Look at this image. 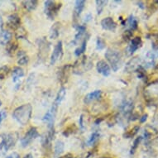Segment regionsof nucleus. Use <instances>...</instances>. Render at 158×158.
Here are the masks:
<instances>
[{"instance_id": "f03ea898", "label": "nucleus", "mask_w": 158, "mask_h": 158, "mask_svg": "<svg viewBox=\"0 0 158 158\" xmlns=\"http://www.w3.org/2000/svg\"><path fill=\"white\" fill-rule=\"evenodd\" d=\"M105 57L114 71H117L119 69L122 65V56L119 52L115 50L108 49L105 53Z\"/></svg>"}, {"instance_id": "c85d7f7f", "label": "nucleus", "mask_w": 158, "mask_h": 158, "mask_svg": "<svg viewBox=\"0 0 158 158\" xmlns=\"http://www.w3.org/2000/svg\"><path fill=\"white\" fill-rule=\"evenodd\" d=\"M8 73V68L7 66L0 67V79H3Z\"/></svg>"}, {"instance_id": "6ab92c4d", "label": "nucleus", "mask_w": 158, "mask_h": 158, "mask_svg": "<svg viewBox=\"0 0 158 158\" xmlns=\"http://www.w3.org/2000/svg\"><path fill=\"white\" fill-rule=\"evenodd\" d=\"M60 23H56L52 26L51 29V32H50V36L52 39H56L59 36V31H60Z\"/></svg>"}, {"instance_id": "e433bc0d", "label": "nucleus", "mask_w": 158, "mask_h": 158, "mask_svg": "<svg viewBox=\"0 0 158 158\" xmlns=\"http://www.w3.org/2000/svg\"><path fill=\"white\" fill-rule=\"evenodd\" d=\"M80 124H81V128H84V124H83V115H81L80 118Z\"/></svg>"}, {"instance_id": "4468645a", "label": "nucleus", "mask_w": 158, "mask_h": 158, "mask_svg": "<svg viewBox=\"0 0 158 158\" xmlns=\"http://www.w3.org/2000/svg\"><path fill=\"white\" fill-rule=\"evenodd\" d=\"M12 39V33L8 31H2L0 32V45L8 44V42H10Z\"/></svg>"}, {"instance_id": "a19ab883", "label": "nucleus", "mask_w": 158, "mask_h": 158, "mask_svg": "<svg viewBox=\"0 0 158 158\" xmlns=\"http://www.w3.org/2000/svg\"><path fill=\"white\" fill-rule=\"evenodd\" d=\"M1 105H2V101L0 100V106H1Z\"/></svg>"}, {"instance_id": "37998d69", "label": "nucleus", "mask_w": 158, "mask_h": 158, "mask_svg": "<svg viewBox=\"0 0 158 158\" xmlns=\"http://www.w3.org/2000/svg\"><path fill=\"white\" fill-rule=\"evenodd\" d=\"M17 158H19V156H17Z\"/></svg>"}, {"instance_id": "473e14b6", "label": "nucleus", "mask_w": 158, "mask_h": 158, "mask_svg": "<svg viewBox=\"0 0 158 158\" xmlns=\"http://www.w3.org/2000/svg\"><path fill=\"white\" fill-rule=\"evenodd\" d=\"M132 31H130V30H127V31H125L124 34H123V37H124V40L127 41L128 39L131 38V36H132Z\"/></svg>"}, {"instance_id": "0eeeda50", "label": "nucleus", "mask_w": 158, "mask_h": 158, "mask_svg": "<svg viewBox=\"0 0 158 158\" xmlns=\"http://www.w3.org/2000/svg\"><path fill=\"white\" fill-rule=\"evenodd\" d=\"M96 68H97L98 72L104 75V76H109L110 75V73H111L110 66L104 60H99V61H98L97 65H96Z\"/></svg>"}, {"instance_id": "9b49d317", "label": "nucleus", "mask_w": 158, "mask_h": 158, "mask_svg": "<svg viewBox=\"0 0 158 158\" xmlns=\"http://www.w3.org/2000/svg\"><path fill=\"white\" fill-rule=\"evenodd\" d=\"M21 23V19L17 14H12L8 18V25L11 28L16 29L20 27Z\"/></svg>"}, {"instance_id": "f257e3e1", "label": "nucleus", "mask_w": 158, "mask_h": 158, "mask_svg": "<svg viewBox=\"0 0 158 158\" xmlns=\"http://www.w3.org/2000/svg\"><path fill=\"white\" fill-rule=\"evenodd\" d=\"M32 108L29 104H23L22 106L18 107L13 111V117L14 119L20 123L21 125H27L31 119Z\"/></svg>"}, {"instance_id": "7c9ffc66", "label": "nucleus", "mask_w": 158, "mask_h": 158, "mask_svg": "<svg viewBox=\"0 0 158 158\" xmlns=\"http://www.w3.org/2000/svg\"><path fill=\"white\" fill-rule=\"evenodd\" d=\"M28 61H29L28 56H23V57H21L19 60H18V65H27V63H28Z\"/></svg>"}, {"instance_id": "20e7f679", "label": "nucleus", "mask_w": 158, "mask_h": 158, "mask_svg": "<svg viewBox=\"0 0 158 158\" xmlns=\"http://www.w3.org/2000/svg\"><path fill=\"white\" fill-rule=\"evenodd\" d=\"M18 139V134L17 133H9L3 137V141L0 143V149H4L5 152L9 150L13 146L15 145L16 142Z\"/></svg>"}, {"instance_id": "58836bf2", "label": "nucleus", "mask_w": 158, "mask_h": 158, "mask_svg": "<svg viewBox=\"0 0 158 158\" xmlns=\"http://www.w3.org/2000/svg\"><path fill=\"white\" fill-rule=\"evenodd\" d=\"M24 158H33V157H32L31 154H27V155L24 156Z\"/></svg>"}, {"instance_id": "ddd939ff", "label": "nucleus", "mask_w": 158, "mask_h": 158, "mask_svg": "<svg viewBox=\"0 0 158 158\" xmlns=\"http://www.w3.org/2000/svg\"><path fill=\"white\" fill-rule=\"evenodd\" d=\"M102 92L100 90H95L94 92H91V93L88 94L85 97V99H84V102L85 104H89L90 102L94 101V100H96V99H98V98L101 97Z\"/></svg>"}, {"instance_id": "393cba45", "label": "nucleus", "mask_w": 158, "mask_h": 158, "mask_svg": "<svg viewBox=\"0 0 158 158\" xmlns=\"http://www.w3.org/2000/svg\"><path fill=\"white\" fill-rule=\"evenodd\" d=\"M77 29H78V32H77V34L75 35V42L81 38V36H82V35L85 33V30H86V27L85 26H78Z\"/></svg>"}, {"instance_id": "b1692460", "label": "nucleus", "mask_w": 158, "mask_h": 158, "mask_svg": "<svg viewBox=\"0 0 158 158\" xmlns=\"http://www.w3.org/2000/svg\"><path fill=\"white\" fill-rule=\"evenodd\" d=\"M98 137H99V133H98V132H93V133H92V135L90 136V137H89V139L87 144H88L89 146L93 145L94 143H95L96 141L98 140Z\"/></svg>"}, {"instance_id": "9d476101", "label": "nucleus", "mask_w": 158, "mask_h": 158, "mask_svg": "<svg viewBox=\"0 0 158 158\" xmlns=\"http://www.w3.org/2000/svg\"><path fill=\"white\" fill-rule=\"evenodd\" d=\"M143 44L142 39L139 36H136L134 38L132 39L131 41V44L129 45V47L127 48V52H128V55H132L138 48H140L141 46Z\"/></svg>"}, {"instance_id": "f704fd0d", "label": "nucleus", "mask_w": 158, "mask_h": 158, "mask_svg": "<svg viewBox=\"0 0 158 158\" xmlns=\"http://www.w3.org/2000/svg\"><path fill=\"white\" fill-rule=\"evenodd\" d=\"M60 158H75V156L71 154H66V155L63 156H60Z\"/></svg>"}, {"instance_id": "bb28decb", "label": "nucleus", "mask_w": 158, "mask_h": 158, "mask_svg": "<svg viewBox=\"0 0 158 158\" xmlns=\"http://www.w3.org/2000/svg\"><path fill=\"white\" fill-rule=\"evenodd\" d=\"M127 22H128V24H129L130 27H131V29H132V30H134V29H136L137 27V20L134 18V17L131 16V17L127 19Z\"/></svg>"}, {"instance_id": "4c0bfd02", "label": "nucleus", "mask_w": 158, "mask_h": 158, "mask_svg": "<svg viewBox=\"0 0 158 158\" xmlns=\"http://www.w3.org/2000/svg\"><path fill=\"white\" fill-rule=\"evenodd\" d=\"M3 27V19H2V17L0 16V30Z\"/></svg>"}, {"instance_id": "c756f323", "label": "nucleus", "mask_w": 158, "mask_h": 158, "mask_svg": "<svg viewBox=\"0 0 158 158\" xmlns=\"http://www.w3.org/2000/svg\"><path fill=\"white\" fill-rule=\"evenodd\" d=\"M104 47H105V43H104V41L102 40V38L98 37V38L97 39V49L102 50L104 49Z\"/></svg>"}, {"instance_id": "f3484780", "label": "nucleus", "mask_w": 158, "mask_h": 158, "mask_svg": "<svg viewBox=\"0 0 158 158\" xmlns=\"http://www.w3.org/2000/svg\"><path fill=\"white\" fill-rule=\"evenodd\" d=\"M65 94H66V89H65V87H61V88L60 89L59 92H58V94H57L56 98V100H55L54 102V104H56V105L58 106V105L62 102V100L64 99V98H65Z\"/></svg>"}, {"instance_id": "72a5a7b5", "label": "nucleus", "mask_w": 158, "mask_h": 158, "mask_svg": "<svg viewBox=\"0 0 158 158\" xmlns=\"http://www.w3.org/2000/svg\"><path fill=\"white\" fill-rule=\"evenodd\" d=\"M91 18H92V17H91V14H87V15L85 16V22H89L90 21Z\"/></svg>"}, {"instance_id": "5701e85b", "label": "nucleus", "mask_w": 158, "mask_h": 158, "mask_svg": "<svg viewBox=\"0 0 158 158\" xmlns=\"http://www.w3.org/2000/svg\"><path fill=\"white\" fill-rule=\"evenodd\" d=\"M86 44H87V39H85L82 42V44L80 47H78L77 49H75V55L76 56H80L83 54L84 52H85L86 50Z\"/></svg>"}, {"instance_id": "ea45409f", "label": "nucleus", "mask_w": 158, "mask_h": 158, "mask_svg": "<svg viewBox=\"0 0 158 158\" xmlns=\"http://www.w3.org/2000/svg\"><path fill=\"white\" fill-rule=\"evenodd\" d=\"M6 158H13V156H7Z\"/></svg>"}, {"instance_id": "2eb2a0df", "label": "nucleus", "mask_w": 158, "mask_h": 158, "mask_svg": "<svg viewBox=\"0 0 158 158\" xmlns=\"http://www.w3.org/2000/svg\"><path fill=\"white\" fill-rule=\"evenodd\" d=\"M155 59L156 56L153 52H148V54L145 56V65H147V67H152L155 63Z\"/></svg>"}, {"instance_id": "a878e982", "label": "nucleus", "mask_w": 158, "mask_h": 158, "mask_svg": "<svg viewBox=\"0 0 158 158\" xmlns=\"http://www.w3.org/2000/svg\"><path fill=\"white\" fill-rule=\"evenodd\" d=\"M132 108H133V104L132 103H129V102H126V104H124L123 105L122 110L124 114H129L130 112L132 110Z\"/></svg>"}, {"instance_id": "6e6552de", "label": "nucleus", "mask_w": 158, "mask_h": 158, "mask_svg": "<svg viewBox=\"0 0 158 158\" xmlns=\"http://www.w3.org/2000/svg\"><path fill=\"white\" fill-rule=\"evenodd\" d=\"M140 58L138 57H133L132 59L127 63V65L125 66V70L127 72H132V71H136V70L140 67Z\"/></svg>"}, {"instance_id": "2f4dec72", "label": "nucleus", "mask_w": 158, "mask_h": 158, "mask_svg": "<svg viewBox=\"0 0 158 158\" xmlns=\"http://www.w3.org/2000/svg\"><path fill=\"white\" fill-rule=\"evenodd\" d=\"M6 117H7V111L6 110H2V111H0V124H1V123L3 122V120Z\"/></svg>"}, {"instance_id": "a211bd4d", "label": "nucleus", "mask_w": 158, "mask_h": 158, "mask_svg": "<svg viewBox=\"0 0 158 158\" xmlns=\"http://www.w3.org/2000/svg\"><path fill=\"white\" fill-rule=\"evenodd\" d=\"M24 75V70L21 67H15L13 70V82L19 80Z\"/></svg>"}, {"instance_id": "39448f33", "label": "nucleus", "mask_w": 158, "mask_h": 158, "mask_svg": "<svg viewBox=\"0 0 158 158\" xmlns=\"http://www.w3.org/2000/svg\"><path fill=\"white\" fill-rule=\"evenodd\" d=\"M39 136V133L37 132V129L36 127H31L30 129L27 132V133L24 135V137L21 139L22 147L26 148L30 144V143L36 139Z\"/></svg>"}, {"instance_id": "1a4fd4ad", "label": "nucleus", "mask_w": 158, "mask_h": 158, "mask_svg": "<svg viewBox=\"0 0 158 158\" xmlns=\"http://www.w3.org/2000/svg\"><path fill=\"white\" fill-rule=\"evenodd\" d=\"M101 27L104 30H108V31H114L117 27L116 23L114 22L113 18L111 17H108V18H104L101 21Z\"/></svg>"}, {"instance_id": "4be33fe9", "label": "nucleus", "mask_w": 158, "mask_h": 158, "mask_svg": "<svg viewBox=\"0 0 158 158\" xmlns=\"http://www.w3.org/2000/svg\"><path fill=\"white\" fill-rule=\"evenodd\" d=\"M70 68V65H65V67L62 68V70L60 71V80L62 83H65V81H67L68 79V70Z\"/></svg>"}, {"instance_id": "cd10ccee", "label": "nucleus", "mask_w": 158, "mask_h": 158, "mask_svg": "<svg viewBox=\"0 0 158 158\" xmlns=\"http://www.w3.org/2000/svg\"><path fill=\"white\" fill-rule=\"evenodd\" d=\"M142 139H143V138H142V137H137V139H135L134 143H133V144H132V149H131V153H132V154H133V153L135 152V151L137 150V148H138V146H139V143H141Z\"/></svg>"}, {"instance_id": "412c9836", "label": "nucleus", "mask_w": 158, "mask_h": 158, "mask_svg": "<svg viewBox=\"0 0 158 158\" xmlns=\"http://www.w3.org/2000/svg\"><path fill=\"white\" fill-rule=\"evenodd\" d=\"M96 3V10H97V14L100 15L104 10V7L108 3V1H103V0H97Z\"/></svg>"}, {"instance_id": "7ed1b4c3", "label": "nucleus", "mask_w": 158, "mask_h": 158, "mask_svg": "<svg viewBox=\"0 0 158 158\" xmlns=\"http://www.w3.org/2000/svg\"><path fill=\"white\" fill-rule=\"evenodd\" d=\"M61 5L62 4L60 3H56L55 1H46L45 2V13H46V15L50 19L53 20L61 8Z\"/></svg>"}, {"instance_id": "aec40b11", "label": "nucleus", "mask_w": 158, "mask_h": 158, "mask_svg": "<svg viewBox=\"0 0 158 158\" xmlns=\"http://www.w3.org/2000/svg\"><path fill=\"white\" fill-rule=\"evenodd\" d=\"M64 148H65V145H64V143H62L61 141H57L56 144H55V148H54V153L55 156H60L61 153L63 152L64 151Z\"/></svg>"}, {"instance_id": "dca6fc26", "label": "nucleus", "mask_w": 158, "mask_h": 158, "mask_svg": "<svg viewBox=\"0 0 158 158\" xmlns=\"http://www.w3.org/2000/svg\"><path fill=\"white\" fill-rule=\"evenodd\" d=\"M23 3L24 8L29 12H31V11L36 9L38 2L36 1V0H27V1H23Z\"/></svg>"}, {"instance_id": "79ce46f5", "label": "nucleus", "mask_w": 158, "mask_h": 158, "mask_svg": "<svg viewBox=\"0 0 158 158\" xmlns=\"http://www.w3.org/2000/svg\"><path fill=\"white\" fill-rule=\"evenodd\" d=\"M102 158H111V157H102Z\"/></svg>"}, {"instance_id": "c9c22d12", "label": "nucleus", "mask_w": 158, "mask_h": 158, "mask_svg": "<svg viewBox=\"0 0 158 158\" xmlns=\"http://www.w3.org/2000/svg\"><path fill=\"white\" fill-rule=\"evenodd\" d=\"M147 118H148V115H147V114H145V115H143V116L142 117V118H140L141 123H144V122H145L146 120H147Z\"/></svg>"}, {"instance_id": "f8f14e48", "label": "nucleus", "mask_w": 158, "mask_h": 158, "mask_svg": "<svg viewBox=\"0 0 158 158\" xmlns=\"http://www.w3.org/2000/svg\"><path fill=\"white\" fill-rule=\"evenodd\" d=\"M85 5V1L84 0H77L75 3V9H74V18L77 19L82 13L84 8Z\"/></svg>"}, {"instance_id": "423d86ee", "label": "nucleus", "mask_w": 158, "mask_h": 158, "mask_svg": "<svg viewBox=\"0 0 158 158\" xmlns=\"http://www.w3.org/2000/svg\"><path fill=\"white\" fill-rule=\"evenodd\" d=\"M63 55V46H62V42L60 41L58 42L56 47H55L54 50H53V52H52V56H51V65H53L56 62L57 60L61 58Z\"/></svg>"}]
</instances>
